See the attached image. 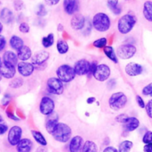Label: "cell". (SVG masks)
Here are the masks:
<instances>
[{
    "label": "cell",
    "instance_id": "ee69618b",
    "mask_svg": "<svg viewBox=\"0 0 152 152\" xmlns=\"http://www.w3.org/2000/svg\"><path fill=\"white\" fill-rule=\"evenodd\" d=\"M97 66H98V64H97V62L96 61H93L92 63H91V65H90V71H89V73H88V75L89 76H93V73H94V72H95V70H96V68H97Z\"/></svg>",
    "mask_w": 152,
    "mask_h": 152
},
{
    "label": "cell",
    "instance_id": "8fae6325",
    "mask_svg": "<svg viewBox=\"0 0 152 152\" xmlns=\"http://www.w3.org/2000/svg\"><path fill=\"white\" fill-rule=\"evenodd\" d=\"M124 72L130 77H136V76H140L143 73L144 67L140 64L135 62H130L125 65Z\"/></svg>",
    "mask_w": 152,
    "mask_h": 152
},
{
    "label": "cell",
    "instance_id": "db71d44e",
    "mask_svg": "<svg viewBox=\"0 0 152 152\" xmlns=\"http://www.w3.org/2000/svg\"><path fill=\"white\" fill-rule=\"evenodd\" d=\"M115 84H116L115 80L112 79V80H110V81H109V83H108V84H107V85H108V87H109V88H113Z\"/></svg>",
    "mask_w": 152,
    "mask_h": 152
},
{
    "label": "cell",
    "instance_id": "d6986e66",
    "mask_svg": "<svg viewBox=\"0 0 152 152\" xmlns=\"http://www.w3.org/2000/svg\"><path fill=\"white\" fill-rule=\"evenodd\" d=\"M85 17L82 15H75L72 16L71 20V26L75 31H80L83 30L85 26Z\"/></svg>",
    "mask_w": 152,
    "mask_h": 152
},
{
    "label": "cell",
    "instance_id": "603a6c76",
    "mask_svg": "<svg viewBox=\"0 0 152 152\" xmlns=\"http://www.w3.org/2000/svg\"><path fill=\"white\" fill-rule=\"evenodd\" d=\"M0 20H1L2 23H4L6 24H11L15 20L14 13L9 8L4 7L1 11H0Z\"/></svg>",
    "mask_w": 152,
    "mask_h": 152
},
{
    "label": "cell",
    "instance_id": "484cf974",
    "mask_svg": "<svg viewBox=\"0 0 152 152\" xmlns=\"http://www.w3.org/2000/svg\"><path fill=\"white\" fill-rule=\"evenodd\" d=\"M9 44H10V47L16 51H18L21 48H23L24 46L23 39L16 35H14L11 37V39L9 40Z\"/></svg>",
    "mask_w": 152,
    "mask_h": 152
},
{
    "label": "cell",
    "instance_id": "f6af8a7d",
    "mask_svg": "<svg viewBox=\"0 0 152 152\" xmlns=\"http://www.w3.org/2000/svg\"><path fill=\"white\" fill-rule=\"evenodd\" d=\"M14 6H15V8L16 11H21L23 8V3L21 0H16V1L14 3Z\"/></svg>",
    "mask_w": 152,
    "mask_h": 152
},
{
    "label": "cell",
    "instance_id": "c3c4849f",
    "mask_svg": "<svg viewBox=\"0 0 152 152\" xmlns=\"http://www.w3.org/2000/svg\"><path fill=\"white\" fill-rule=\"evenodd\" d=\"M6 45H7L6 38L2 35H0V51L4 50V48H6Z\"/></svg>",
    "mask_w": 152,
    "mask_h": 152
},
{
    "label": "cell",
    "instance_id": "277c9868",
    "mask_svg": "<svg viewBox=\"0 0 152 152\" xmlns=\"http://www.w3.org/2000/svg\"><path fill=\"white\" fill-rule=\"evenodd\" d=\"M127 102H128L127 96L121 91L113 93L108 99V105L110 108L115 111H118L124 108L127 105Z\"/></svg>",
    "mask_w": 152,
    "mask_h": 152
},
{
    "label": "cell",
    "instance_id": "ab89813d",
    "mask_svg": "<svg viewBox=\"0 0 152 152\" xmlns=\"http://www.w3.org/2000/svg\"><path fill=\"white\" fill-rule=\"evenodd\" d=\"M128 118H129V115H126V114H120V115H118L115 117V121H116L117 123H119V124H124L127 121Z\"/></svg>",
    "mask_w": 152,
    "mask_h": 152
},
{
    "label": "cell",
    "instance_id": "30bf717a",
    "mask_svg": "<svg viewBox=\"0 0 152 152\" xmlns=\"http://www.w3.org/2000/svg\"><path fill=\"white\" fill-rule=\"evenodd\" d=\"M55 110V102L49 97H43L39 104V112L44 115H49Z\"/></svg>",
    "mask_w": 152,
    "mask_h": 152
},
{
    "label": "cell",
    "instance_id": "74e56055",
    "mask_svg": "<svg viewBox=\"0 0 152 152\" xmlns=\"http://www.w3.org/2000/svg\"><path fill=\"white\" fill-rule=\"evenodd\" d=\"M145 111H146V114L147 115L152 119V99H149L147 103H146V106H145Z\"/></svg>",
    "mask_w": 152,
    "mask_h": 152
},
{
    "label": "cell",
    "instance_id": "94428289",
    "mask_svg": "<svg viewBox=\"0 0 152 152\" xmlns=\"http://www.w3.org/2000/svg\"><path fill=\"white\" fill-rule=\"evenodd\" d=\"M2 80V76H1V74H0V81Z\"/></svg>",
    "mask_w": 152,
    "mask_h": 152
},
{
    "label": "cell",
    "instance_id": "9a60e30c",
    "mask_svg": "<svg viewBox=\"0 0 152 152\" xmlns=\"http://www.w3.org/2000/svg\"><path fill=\"white\" fill-rule=\"evenodd\" d=\"M59 123V117L58 115L54 111L52 114H50L49 115H48L47 119H46V124H45V127L46 130L48 133L52 134L57 125V124Z\"/></svg>",
    "mask_w": 152,
    "mask_h": 152
},
{
    "label": "cell",
    "instance_id": "f546056e",
    "mask_svg": "<svg viewBox=\"0 0 152 152\" xmlns=\"http://www.w3.org/2000/svg\"><path fill=\"white\" fill-rule=\"evenodd\" d=\"M133 147V142L131 141V140H124L122 141L119 146H118V148H117V151L118 152H130L131 149Z\"/></svg>",
    "mask_w": 152,
    "mask_h": 152
},
{
    "label": "cell",
    "instance_id": "7bdbcfd3",
    "mask_svg": "<svg viewBox=\"0 0 152 152\" xmlns=\"http://www.w3.org/2000/svg\"><path fill=\"white\" fill-rule=\"evenodd\" d=\"M7 131H8V126H7V124L4 121L0 123V135L5 134Z\"/></svg>",
    "mask_w": 152,
    "mask_h": 152
},
{
    "label": "cell",
    "instance_id": "6f0895ef",
    "mask_svg": "<svg viewBox=\"0 0 152 152\" xmlns=\"http://www.w3.org/2000/svg\"><path fill=\"white\" fill-rule=\"evenodd\" d=\"M2 31H3V24H2L1 22H0V34H1Z\"/></svg>",
    "mask_w": 152,
    "mask_h": 152
},
{
    "label": "cell",
    "instance_id": "d6a6232c",
    "mask_svg": "<svg viewBox=\"0 0 152 152\" xmlns=\"http://www.w3.org/2000/svg\"><path fill=\"white\" fill-rule=\"evenodd\" d=\"M55 42V37H54V34L53 33H49L48 36L46 37H43L42 38V40H41V43H42V46L46 48H48L50 47L53 46Z\"/></svg>",
    "mask_w": 152,
    "mask_h": 152
},
{
    "label": "cell",
    "instance_id": "b9f144b4",
    "mask_svg": "<svg viewBox=\"0 0 152 152\" xmlns=\"http://www.w3.org/2000/svg\"><path fill=\"white\" fill-rule=\"evenodd\" d=\"M136 102H137V104H138V106H139V107H140V108H145V106H146V103H145V101H144V99L140 96V95H137L136 96Z\"/></svg>",
    "mask_w": 152,
    "mask_h": 152
},
{
    "label": "cell",
    "instance_id": "1f68e13d",
    "mask_svg": "<svg viewBox=\"0 0 152 152\" xmlns=\"http://www.w3.org/2000/svg\"><path fill=\"white\" fill-rule=\"evenodd\" d=\"M56 49L58 51L59 54L61 55H64V54H66L69 50V45L68 43L64 40V39H59L56 43Z\"/></svg>",
    "mask_w": 152,
    "mask_h": 152
},
{
    "label": "cell",
    "instance_id": "d4e9b609",
    "mask_svg": "<svg viewBox=\"0 0 152 152\" xmlns=\"http://www.w3.org/2000/svg\"><path fill=\"white\" fill-rule=\"evenodd\" d=\"M142 14L146 21L152 23V1L148 0L143 5L142 8Z\"/></svg>",
    "mask_w": 152,
    "mask_h": 152
},
{
    "label": "cell",
    "instance_id": "680465c9",
    "mask_svg": "<svg viewBox=\"0 0 152 152\" xmlns=\"http://www.w3.org/2000/svg\"><path fill=\"white\" fill-rule=\"evenodd\" d=\"M1 122H3V117H2L1 115H0V123H1Z\"/></svg>",
    "mask_w": 152,
    "mask_h": 152
},
{
    "label": "cell",
    "instance_id": "91938a15",
    "mask_svg": "<svg viewBox=\"0 0 152 152\" xmlns=\"http://www.w3.org/2000/svg\"><path fill=\"white\" fill-rule=\"evenodd\" d=\"M2 65V60H1V57H0V67Z\"/></svg>",
    "mask_w": 152,
    "mask_h": 152
},
{
    "label": "cell",
    "instance_id": "9f6ffc18",
    "mask_svg": "<svg viewBox=\"0 0 152 152\" xmlns=\"http://www.w3.org/2000/svg\"><path fill=\"white\" fill-rule=\"evenodd\" d=\"M57 30H58L59 31H63V25H62V24H59L58 27H57Z\"/></svg>",
    "mask_w": 152,
    "mask_h": 152
},
{
    "label": "cell",
    "instance_id": "8d00e7d4",
    "mask_svg": "<svg viewBox=\"0 0 152 152\" xmlns=\"http://www.w3.org/2000/svg\"><path fill=\"white\" fill-rule=\"evenodd\" d=\"M48 12H47V9L45 7V6L43 4H39L37 7V11H36V15L39 17H43L45 15H47Z\"/></svg>",
    "mask_w": 152,
    "mask_h": 152
},
{
    "label": "cell",
    "instance_id": "f1b7e54d",
    "mask_svg": "<svg viewBox=\"0 0 152 152\" xmlns=\"http://www.w3.org/2000/svg\"><path fill=\"white\" fill-rule=\"evenodd\" d=\"M118 3L119 0H107V7L115 15H120L122 12L121 7L118 6Z\"/></svg>",
    "mask_w": 152,
    "mask_h": 152
},
{
    "label": "cell",
    "instance_id": "4fadbf2b",
    "mask_svg": "<svg viewBox=\"0 0 152 152\" xmlns=\"http://www.w3.org/2000/svg\"><path fill=\"white\" fill-rule=\"evenodd\" d=\"M48 58H49V53L48 51L39 50L36 52L33 56H31V60H32L31 64L34 65V67L41 66L44 64V63L48 61Z\"/></svg>",
    "mask_w": 152,
    "mask_h": 152
},
{
    "label": "cell",
    "instance_id": "f5cc1de1",
    "mask_svg": "<svg viewBox=\"0 0 152 152\" xmlns=\"http://www.w3.org/2000/svg\"><path fill=\"white\" fill-rule=\"evenodd\" d=\"M36 152H48V149L46 148V147L44 146H40L39 148H37Z\"/></svg>",
    "mask_w": 152,
    "mask_h": 152
},
{
    "label": "cell",
    "instance_id": "2e32d148",
    "mask_svg": "<svg viewBox=\"0 0 152 152\" xmlns=\"http://www.w3.org/2000/svg\"><path fill=\"white\" fill-rule=\"evenodd\" d=\"M83 147V139L76 135L71 138L69 142V151L70 152H82Z\"/></svg>",
    "mask_w": 152,
    "mask_h": 152
},
{
    "label": "cell",
    "instance_id": "816d5d0a",
    "mask_svg": "<svg viewBox=\"0 0 152 152\" xmlns=\"http://www.w3.org/2000/svg\"><path fill=\"white\" fill-rule=\"evenodd\" d=\"M103 152H118V151H117V148H115V147L108 146V147L105 148V149L103 150Z\"/></svg>",
    "mask_w": 152,
    "mask_h": 152
},
{
    "label": "cell",
    "instance_id": "836d02e7",
    "mask_svg": "<svg viewBox=\"0 0 152 152\" xmlns=\"http://www.w3.org/2000/svg\"><path fill=\"white\" fill-rule=\"evenodd\" d=\"M23 84V80L22 78H20V77H16V78H13V80L9 83V86L11 88L17 89V88L22 87Z\"/></svg>",
    "mask_w": 152,
    "mask_h": 152
},
{
    "label": "cell",
    "instance_id": "ffe728a7",
    "mask_svg": "<svg viewBox=\"0 0 152 152\" xmlns=\"http://www.w3.org/2000/svg\"><path fill=\"white\" fill-rule=\"evenodd\" d=\"M2 62L4 64H9V65H12V66L15 67L17 65V64H18L17 55L14 51L7 50L3 55V61Z\"/></svg>",
    "mask_w": 152,
    "mask_h": 152
},
{
    "label": "cell",
    "instance_id": "44dd1931",
    "mask_svg": "<svg viewBox=\"0 0 152 152\" xmlns=\"http://www.w3.org/2000/svg\"><path fill=\"white\" fill-rule=\"evenodd\" d=\"M123 126H124V132H133L140 127V121L138 118L134 116H129L127 121L123 124Z\"/></svg>",
    "mask_w": 152,
    "mask_h": 152
},
{
    "label": "cell",
    "instance_id": "7c38bea8",
    "mask_svg": "<svg viewBox=\"0 0 152 152\" xmlns=\"http://www.w3.org/2000/svg\"><path fill=\"white\" fill-rule=\"evenodd\" d=\"M90 65L91 63L86 59H80L79 61H77L73 66L75 75L82 76V75L88 74L90 71Z\"/></svg>",
    "mask_w": 152,
    "mask_h": 152
},
{
    "label": "cell",
    "instance_id": "f35d334b",
    "mask_svg": "<svg viewBox=\"0 0 152 152\" xmlns=\"http://www.w3.org/2000/svg\"><path fill=\"white\" fill-rule=\"evenodd\" d=\"M142 142L144 144H148V143L152 142V132L151 131H148L145 132V134L142 137Z\"/></svg>",
    "mask_w": 152,
    "mask_h": 152
},
{
    "label": "cell",
    "instance_id": "4316f807",
    "mask_svg": "<svg viewBox=\"0 0 152 152\" xmlns=\"http://www.w3.org/2000/svg\"><path fill=\"white\" fill-rule=\"evenodd\" d=\"M103 50H104V54L107 56V57L108 59H110L115 64H117L118 63V57H117L116 53H115V49H114L113 47H111V46H106L103 48Z\"/></svg>",
    "mask_w": 152,
    "mask_h": 152
},
{
    "label": "cell",
    "instance_id": "bcb514c9",
    "mask_svg": "<svg viewBox=\"0 0 152 152\" xmlns=\"http://www.w3.org/2000/svg\"><path fill=\"white\" fill-rule=\"evenodd\" d=\"M7 115L8 116V118H10V119H12V120H14V121H20V119L14 114V112L13 111H11V110H7Z\"/></svg>",
    "mask_w": 152,
    "mask_h": 152
},
{
    "label": "cell",
    "instance_id": "11a10c76",
    "mask_svg": "<svg viewBox=\"0 0 152 152\" xmlns=\"http://www.w3.org/2000/svg\"><path fill=\"white\" fill-rule=\"evenodd\" d=\"M95 101H96V99H95L94 97H90V98L87 99V103H88V104H92V103H94Z\"/></svg>",
    "mask_w": 152,
    "mask_h": 152
},
{
    "label": "cell",
    "instance_id": "5bb4252c",
    "mask_svg": "<svg viewBox=\"0 0 152 152\" xmlns=\"http://www.w3.org/2000/svg\"><path fill=\"white\" fill-rule=\"evenodd\" d=\"M16 66H17L18 72L23 77H29V76H31L35 70L34 65L29 62H20L17 64Z\"/></svg>",
    "mask_w": 152,
    "mask_h": 152
},
{
    "label": "cell",
    "instance_id": "e0dca14e",
    "mask_svg": "<svg viewBox=\"0 0 152 152\" xmlns=\"http://www.w3.org/2000/svg\"><path fill=\"white\" fill-rule=\"evenodd\" d=\"M63 6L64 12L69 15H72L79 10V0H64Z\"/></svg>",
    "mask_w": 152,
    "mask_h": 152
},
{
    "label": "cell",
    "instance_id": "4dcf8cb0",
    "mask_svg": "<svg viewBox=\"0 0 152 152\" xmlns=\"http://www.w3.org/2000/svg\"><path fill=\"white\" fill-rule=\"evenodd\" d=\"M82 152H98L97 144L92 140H87L83 143Z\"/></svg>",
    "mask_w": 152,
    "mask_h": 152
},
{
    "label": "cell",
    "instance_id": "5b68a950",
    "mask_svg": "<svg viewBox=\"0 0 152 152\" xmlns=\"http://www.w3.org/2000/svg\"><path fill=\"white\" fill-rule=\"evenodd\" d=\"M57 78L62 83H70L75 77V72L73 67L69 64H63L59 66L56 70Z\"/></svg>",
    "mask_w": 152,
    "mask_h": 152
},
{
    "label": "cell",
    "instance_id": "9c48e42d",
    "mask_svg": "<svg viewBox=\"0 0 152 152\" xmlns=\"http://www.w3.org/2000/svg\"><path fill=\"white\" fill-rule=\"evenodd\" d=\"M22 134H23V129L18 126L15 125L8 131L7 135V140L10 143L11 146H16L19 141L22 140Z\"/></svg>",
    "mask_w": 152,
    "mask_h": 152
},
{
    "label": "cell",
    "instance_id": "7dc6e473",
    "mask_svg": "<svg viewBox=\"0 0 152 152\" xmlns=\"http://www.w3.org/2000/svg\"><path fill=\"white\" fill-rule=\"evenodd\" d=\"M11 96L9 95V94H6L4 97H3V99H2V104H3V106H7L9 103H10V101H11Z\"/></svg>",
    "mask_w": 152,
    "mask_h": 152
},
{
    "label": "cell",
    "instance_id": "7402d4cb",
    "mask_svg": "<svg viewBox=\"0 0 152 152\" xmlns=\"http://www.w3.org/2000/svg\"><path fill=\"white\" fill-rule=\"evenodd\" d=\"M32 148H33V143L28 138L22 139L19 141V143L16 145L17 152H31Z\"/></svg>",
    "mask_w": 152,
    "mask_h": 152
},
{
    "label": "cell",
    "instance_id": "d590c367",
    "mask_svg": "<svg viewBox=\"0 0 152 152\" xmlns=\"http://www.w3.org/2000/svg\"><path fill=\"white\" fill-rule=\"evenodd\" d=\"M141 94L145 97H149L152 98V83L147 84L143 89L141 90Z\"/></svg>",
    "mask_w": 152,
    "mask_h": 152
},
{
    "label": "cell",
    "instance_id": "ac0fdd59",
    "mask_svg": "<svg viewBox=\"0 0 152 152\" xmlns=\"http://www.w3.org/2000/svg\"><path fill=\"white\" fill-rule=\"evenodd\" d=\"M16 73V69L15 66L4 64L2 62V65L0 67V74H1L2 78H6V79H13L15 78Z\"/></svg>",
    "mask_w": 152,
    "mask_h": 152
},
{
    "label": "cell",
    "instance_id": "8992f818",
    "mask_svg": "<svg viewBox=\"0 0 152 152\" xmlns=\"http://www.w3.org/2000/svg\"><path fill=\"white\" fill-rule=\"evenodd\" d=\"M136 52H137V48L133 44L126 43V44L120 45L117 48L116 56H117V57L119 56L122 59L127 60V59L133 57L135 56Z\"/></svg>",
    "mask_w": 152,
    "mask_h": 152
},
{
    "label": "cell",
    "instance_id": "3957f363",
    "mask_svg": "<svg viewBox=\"0 0 152 152\" xmlns=\"http://www.w3.org/2000/svg\"><path fill=\"white\" fill-rule=\"evenodd\" d=\"M54 139L62 143H65L71 140L72 136V129L69 125L64 123H58L54 132L52 133Z\"/></svg>",
    "mask_w": 152,
    "mask_h": 152
},
{
    "label": "cell",
    "instance_id": "cb8c5ba5",
    "mask_svg": "<svg viewBox=\"0 0 152 152\" xmlns=\"http://www.w3.org/2000/svg\"><path fill=\"white\" fill-rule=\"evenodd\" d=\"M16 55H17L18 60H21L22 62H25V61L29 60L30 58H31L32 52H31V49L29 47L23 46V48H21L17 51V54Z\"/></svg>",
    "mask_w": 152,
    "mask_h": 152
},
{
    "label": "cell",
    "instance_id": "f907efd6",
    "mask_svg": "<svg viewBox=\"0 0 152 152\" xmlns=\"http://www.w3.org/2000/svg\"><path fill=\"white\" fill-rule=\"evenodd\" d=\"M44 1L48 6H56L60 2V0H44Z\"/></svg>",
    "mask_w": 152,
    "mask_h": 152
},
{
    "label": "cell",
    "instance_id": "681fc988",
    "mask_svg": "<svg viewBox=\"0 0 152 152\" xmlns=\"http://www.w3.org/2000/svg\"><path fill=\"white\" fill-rule=\"evenodd\" d=\"M143 151L144 152H152V142L145 144L143 147Z\"/></svg>",
    "mask_w": 152,
    "mask_h": 152
},
{
    "label": "cell",
    "instance_id": "6da1fadb",
    "mask_svg": "<svg viewBox=\"0 0 152 152\" xmlns=\"http://www.w3.org/2000/svg\"><path fill=\"white\" fill-rule=\"evenodd\" d=\"M137 18L134 15L126 14L123 15L117 22V30L121 34L126 35L132 31L136 25Z\"/></svg>",
    "mask_w": 152,
    "mask_h": 152
},
{
    "label": "cell",
    "instance_id": "7a4b0ae2",
    "mask_svg": "<svg viewBox=\"0 0 152 152\" xmlns=\"http://www.w3.org/2000/svg\"><path fill=\"white\" fill-rule=\"evenodd\" d=\"M93 28L99 32H106L110 29L111 21L109 16L105 13H98L92 18Z\"/></svg>",
    "mask_w": 152,
    "mask_h": 152
},
{
    "label": "cell",
    "instance_id": "ba28073f",
    "mask_svg": "<svg viewBox=\"0 0 152 152\" xmlns=\"http://www.w3.org/2000/svg\"><path fill=\"white\" fill-rule=\"evenodd\" d=\"M48 90L51 94L54 95H61L64 92V84L63 83L56 77L49 78L47 83Z\"/></svg>",
    "mask_w": 152,
    "mask_h": 152
},
{
    "label": "cell",
    "instance_id": "e575fe53",
    "mask_svg": "<svg viewBox=\"0 0 152 152\" xmlns=\"http://www.w3.org/2000/svg\"><path fill=\"white\" fill-rule=\"evenodd\" d=\"M107 38H100L93 42V46L97 48H104L107 46Z\"/></svg>",
    "mask_w": 152,
    "mask_h": 152
},
{
    "label": "cell",
    "instance_id": "52a82bcc",
    "mask_svg": "<svg viewBox=\"0 0 152 152\" xmlns=\"http://www.w3.org/2000/svg\"><path fill=\"white\" fill-rule=\"evenodd\" d=\"M110 74H111L110 67L107 64H98V66L93 73V77L97 81L103 83L109 79Z\"/></svg>",
    "mask_w": 152,
    "mask_h": 152
},
{
    "label": "cell",
    "instance_id": "83f0119b",
    "mask_svg": "<svg viewBox=\"0 0 152 152\" xmlns=\"http://www.w3.org/2000/svg\"><path fill=\"white\" fill-rule=\"evenodd\" d=\"M31 135H32L33 139L37 141V143H39L40 146H44V147L47 146V144H48L47 140H46V138L44 137V135L40 132L32 130L31 131Z\"/></svg>",
    "mask_w": 152,
    "mask_h": 152
},
{
    "label": "cell",
    "instance_id": "60d3db41",
    "mask_svg": "<svg viewBox=\"0 0 152 152\" xmlns=\"http://www.w3.org/2000/svg\"><path fill=\"white\" fill-rule=\"evenodd\" d=\"M19 31L22 33H28L30 31V25L27 23H22L19 25Z\"/></svg>",
    "mask_w": 152,
    "mask_h": 152
}]
</instances>
